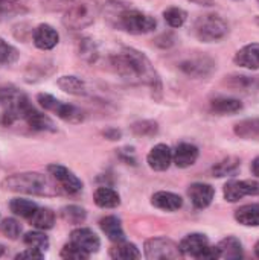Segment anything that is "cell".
Wrapping results in <instances>:
<instances>
[{
    "label": "cell",
    "mask_w": 259,
    "mask_h": 260,
    "mask_svg": "<svg viewBox=\"0 0 259 260\" xmlns=\"http://www.w3.org/2000/svg\"><path fill=\"white\" fill-rule=\"evenodd\" d=\"M247 195H259V183L252 180H232L224 186V198L229 203H237Z\"/></svg>",
    "instance_id": "10"
},
{
    "label": "cell",
    "mask_w": 259,
    "mask_h": 260,
    "mask_svg": "<svg viewBox=\"0 0 259 260\" xmlns=\"http://www.w3.org/2000/svg\"><path fill=\"white\" fill-rule=\"evenodd\" d=\"M78 55L81 59H84L85 62H95L98 59V47L95 44V41L92 38H82L78 43Z\"/></svg>",
    "instance_id": "33"
},
{
    "label": "cell",
    "mask_w": 259,
    "mask_h": 260,
    "mask_svg": "<svg viewBox=\"0 0 259 260\" xmlns=\"http://www.w3.org/2000/svg\"><path fill=\"white\" fill-rule=\"evenodd\" d=\"M49 175L55 180L60 189L69 195H78L82 190V181L66 166L61 165H49L47 166Z\"/></svg>",
    "instance_id": "9"
},
{
    "label": "cell",
    "mask_w": 259,
    "mask_h": 260,
    "mask_svg": "<svg viewBox=\"0 0 259 260\" xmlns=\"http://www.w3.org/2000/svg\"><path fill=\"white\" fill-rule=\"evenodd\" d=\"M23 122L32 131H47V133H55L56 131V126H55L53 120L50 117H47L44 113H41L37 108H34V107L24 114Z\"/></svg>",
    "instance_id": "17"
},
{
    "label": "cell",
    "mask_w": 259,
    "mask_h": 260,
    "mask_svg": "<svg viewBox=\"0 0 259 260\" xmlns=\"http://www.w3.org/2000/svg\"><path fill=\"white\" fill-rule=\"evenodd\" d=\"M258 3H259V0H258Z\"/></svg>",
    "instance_id": "49"
},
{
    "label": "cell",
    "mask_w": 259,
    "mask_h": 260,
    "mask_svg": "<svg viewBox=\"0 0 259 260\" xmlns=\"http://www.w3.org/2000/svg\"><path fill=\"white\" fill-rule=\"evenodd\" d=\"M180 70L195 79L200 78H208L209 75L214 73L215 70V61L208 56H197V58H189L180 64Z\"/></svg>",
    "instance_id": "11"
},
{
    "label": "cell",
    "mask_w": 259,
    "mask_h": 260,
    "mask_svg": "<svg viewBox=\"0 0 259 260\" xmlns=\"http://www.w3.org/2000/svg\"><path fill=\"white\" fill-rule=\"evenodd\" d=\"M110 257L111 259H121V260H131V259H140L142 254L139 251V248L134 245V244H130V242H116L114 247L110 248L108 251Z\"/></svg>",
    "instance_id": "28"
},
{
    "label": "cell",
    "mask_w": 259,
    "mask_h": 260,
    "mask_svg": "<svg viewBox=\"0 0 259 260\" xmlns=\"http://www.w3.org/2000/svg\"><path fill=\"white\" fill-rule=\"evenodd\" d=\"M60 257L63 259H72V260H85L90 257V254L87 251H84L82 248H79L78 245H75L73 242H69L67 245L63 247Z\"/></svg>",
    "instance_id": "39"
},
{
    "label": "cell",
    "mask_w": 259,
    "mask_h": 260,
    "mask_svg": "<svg viewBox=\"0 0 259 260\" xmlns=\"http://www.w3.org/2000/svg\"><path fill=\"white\" fill-rule=\"evenodd\" d=\"M188 195L191 198V203L195 209H206L211 206L214 197H215V189L211 184L206 183H194L188 189Z\"/></svg>",
    "instance_id": "15"
},
{
    "label": "cell",
    "mask_w": 259,
    "mask_h": 260,
    "mask_svg": "<svg viewBox=\"0 0 259 260\" xmlns=\"http://www.w3.org/2000/svg\"><path fill=\"white\" fill-rule=\"evenodd\" d=\"M235 64L244 69L258 70L259 69V43H250L240 49L234 58Z\"/></svg>",
    "instance_id": "19"
},
{
    "label": "cell",
    "mask_w": 259,
    "mask_h": 260,
    "mask_svg": "<svg viewBox=\"0 0 259 260\" xmlns=\"http://www.w3.org/2000/svg\"><path fill=\"white\" fill-rule=\"evenodd\" d=\"M195 5H200V6H212L214 5V0H189Z\"/></svg>",
    "instance_id": "44"
},
{
    "label": "cell",
    "mask_w": 259,
    "mask_h": 260,
    "mask_svg": "<svg viewBox=\"0 0 259 260\" xmlns=\"http://www.w3.org/2000/svg\"><path fill=\"white\" fill-rule=\"evenodd\" d=\"M256 23H258V24H259V17H258V18H256Z\"/></svg>",
    "instance_id": "48"
},
{
    "label": "cell",
    "mask_w": 259,
    "mask_h": 260,
    "mask_svg": "<svg viewBox=\"0 0 259 260\" xmlns=\"http://www.w3.org/2000/svg\"><path fill=\"white\" fill-rule=\"evenodd\" d=\"M9 209H11V212H12L14 215L29 219V218L35 213V210L38 209V206H37L34 201H29V200L14 198V200H11V203H9Z\"/></svg>",
    "instance_id": "32"
},
{
    "label": "cell",
    "mask_w": 259,
    "mask_h": 260,
    "mask_svg": "<svg viewBox=\"0 0 259 260\" xmlns=\"http://www.w3.org/2000/svg\"><path fill=\"white\" fill-rule=\"evenodd\" d=\"M93 201L101 209H116L121 204V198L116 190L110 187H98L93 193Z\"/></svg>",
    "instance_id": "22"
},
{
    "label": "cell",
    "mask_w": 259,
    "mask_h": 260,
    "mask_svg": "<svg viewBox=\"0 0 259 260\" xmlns=\"http://www.w3.org/2000/svg\"><path fill=\"white\" fill-rule=\"evenodd\" d=\"M98 14V0H72L64 11L63 24L70 30H81L93 24Z\"/></svg>",
    "instance_id": "5"
},
{
    "label": "cell",
    "mask_w": 259,
    "mask_h": 260,
    "mask_svg": "<svg viewBox=\"0 0 259 260\" xmlns=\"http://www.w3.org/2000/svg\"><path fill=\"white\" fill-rule=\"evenodd\" d=\"M211 110L215 114H234L243 110V102L240 99L235 98H226V96H220L211 101Z\"/></svg>",
    "instance_id": "21"
},
{
    "label": "cell",
    "mask_w": 259,
    "mask_h": 260,
    "mask_svg": "<svg viewBox=\"0 0 259 260\" xmlns=\"http://www.w3.org/2000/svg\"><path fill=\"white\" fill-rule=\"evenodd\" d=\"M229 32L226 20L217 14L200 15L194 23V34L203 43H214L224 38Z\"/></svg>",
    "instance_id": "6"
},
{
    "label": "cell",
    "mask_w": 259,
    "mask_h": 260,
    "mask_svg": "<svg viewBox=\"0 0 259 260\" xmlns=\"http://www.w3.org/2000/svg\"><path fill=\"white\" fill-rule=\"evenodd\" d=\"M104 14L107 23L113 29L124 30L131 35L153 32L157 26L154 17L131 6V3L122 0H108L104 6Z\"/></svg>",
    "instance_id": "2"
},
{
    "label": "cell",
    "mask_w": 259,
    "mask_h": 260,
    "mask_svg": "<svg viewBox=\"0 0 259 260\" xmlns=\"http://www.w3.org/2000/svg\"><path fill=\"white\" fill-rule=\"evenodd\" d=\"M44 257V251H41V250H38V248H32V247H29L27 250H24V251H21V253H18L17 256H15V259H43Z\"/></svg>",
    "instance_id": "42"
},
{
    "label": "cell",
    "mask_w": 259,
    "mask_h": 260,
    "mask_svg": "<svg viewBox=\"0 0 259 260\" xmlns=\"http://www.w3.org/2000/svg\"><path fill=\"white\" fill-rule=\"evenodd\" d=\"M104 136H105L108 140H119V139H121V131L116 129V128H110V129H105V131H104Z\"/></svg>",
    "instance_id": "43"
},
{
    "label": "cell",
    "mask_w": 259,
    "mask_h": 260,
    "mask_svg": "<svg viewBox=\"0 0 259 260\" xmlns=\"http://www.w3.org/2000/svg\"><path fill=\"white\" fill-rule=\"evenodd\" d=\"M235 219L246 227H259V204H246L235 212Z\"/></svg>",
    "instance_id": "27"
},
{
    "label": "cell",
    "mask_w": 259,
    "mask_h": 260,
    "mask_svg": "<svg viewBox=\"0 0 259 260\" xmlns=\"http://www.w3.org/2000/svg\"><path fill=\"white\" fill-rule=\"evenodd\" d=\"M145 257L150 260H177L183 257L180 247L166 238L148 239L143 245Z\"/></svg>",
    "instance_id": "8"
},
{
    "label": "cell",
    "mask_w": 259,
    "mask_h": 260,
    "mask_svg": "<svg viewBox=\"0 0 259 260\" xmlns=\"http://www.w3.org/2000/svg\"><path fill=\"white\" fill-rule=\"evenodd\" d=\"M2 189L14 193L38 195V197H53L61 192L55 183H52L46 175L38 172H21L6 177L2 181Z\"/></svg>",
    "instance_id": "3"
},
{
    "label": "cell",
    "mask_w": 259,
    "mask_h": 260,
    "mask_svg": "<svg viewBox=\"0 0 259 260\" xmlns=\"http://www.w3.org/2000/svg\"><path fill=\"white\" fill-rule=\"evenodd\" d=\"M151 204L160 210L165 212H177L179 209H182L183 206V200L182 197L172 193V192H156L151 198Z\"/></svg>",
    "instance_id": "20"
},
{
    "label": "cell",
    "mask_w": 259,
    "mask_h": 260,
    "mask_svg": "<svg viewBox=\"0 0 259 260\" xmlns=\"http://www.w3.org/2000/svg\"><path fill=\"white\" fill-rule=\"evenodd\" d=\"M23 242L27 247L38 248L41 251H46L49 248V238L41 232H29V233H26L24 238H23Z\"/></svg>",
    "instance_id": "36"
},
{
    "label": "cell",
    "mask_w": 259,
    "mask_h": 260,
    "mask_svg": "<svg viewBox=\"0 0 259 260\" xmlns=\"http://www.w3.org/2000/svg\"><path fill=\"white\" fill-rule=\"evenodd\" d=\"M147 161H148V166L153 169V171H157V172H163L166 171L171 163H172V151L168 145L165 143H159L156 145L148 157H147Z\"/></svg>",
    "instance_id": "14"
},
{
    "label": "cell",
    "mask_w": 259,
    "mask_h": 260,
    "mask_svg": "<svg viewBox=\"0 0 259 260\" xmlns=\"http://www.w3.org/2000/svg\"><path fill=\"white\" fill-rule=\"evenodd\" d=\"M61 216L70 224H82L85 221V210L78 206H67L61 210Z\"/></svg>",
    "instance_id": "37"
},
{
    "label": "cell",
    "mask_w": 259,
    "mask_h": 260,
    "mask_svg": "<svg viewBox=\"0 0 259 260\" xmlns=\"http://www.w3.org/2000/svg\"><path fill=\"white\" fill-rule=\"evenodd\" d=\"M198 158V148L192 143H179L172 152V161L177 168L186 169L192 166Z\"/></svg>",
    "instance_id": "18"
},
{
    "label": "cell",
    "mask_w": 259,
    "mask_h": 260,
    "mask_svg": "<svg viewBox=\"0 0 259 260\" xmlns=\"http://www.w3.org/2000/svg\"><path fill=\"white\" fill-rule=\"evenodd\" d=\"M131 131L137 137H153L159 133V125L154 120H139L131 125Z\"/></svg>",
    "instance_id": "34"
},
{
    "label": "cell",
    "mask_w": 259,
    "mask_h": 260,
    "mask_svg": "<svg viewBox=\"0 0 259 260\" xmlns=\"http://www.w3.org/2000/svg\"><path fill=\"white\" fill-rule=\"evenodd\" d=\"M217 251H218V259H241L243 257L241 242L234 236L223 239L217 245Z\"/></svg>",
    "instance_id": "24"
},
{
    "label": "cell",
    "mask_w": 259,
    "mask_h": 260,
    "mask_svg": "<svg viewBox=\"0 0 259 260\" xmlns=\"http://www.w3.org/2000/svg\"><path fill=\"white\" fill-rule=\"evenodd\" d=\"M20 0H0V14L2 15H14L24 9L18 5Z\"/></svg>",
    "instance_id": "41"
},
{
    "label": "cell",
    "mask_w": 259,
    "mask_h": 260,
    "mask_svg": "<svg viewBox=\"0 0 259 260\" xmlns=\"http://www.w3.org/2000/svg\"><path fill=\"white\" fill-rule=\"evenodd\" d=\"M179 247H180L183 256L202 259V256L205 254V251L209 247V239L205 235L192 233V235H188L186 238H183Z\"/></svg>",
    "instance_id": "12"
},
{
    "label": "cell",
    "mask_w": 259,
    "mask_h": 260,
    "mask_svg": "<svg viewBox=\"0 0 259 260\" xmlns=\"http://www.w3.org/2000/svg\"><path fill=\"white\" fill-rule=\"evenodd\" d=\"M70 242H73L75 245H78L79 248H82L89 254L96 253L101 247V241H99L98 235L93 230L82 229V227L76 229L70 233Z\"/></svg>",
    "instance_id": "16"
},
{
    "label": "cell",
    "mask_w": 259,
    "mask_h": 260,
    "mask_svg": "<svg viewBox=\"0 0 259 260\" xmlns=\"http://www.w3.org/2000/svg\"><path fill=\"white\" fill-rule=\"evenodd\" d=\"M58 87L73 96H84L87 93L85 82L78 76H61L58 79Z\"/></svg>",
    "instance_id": "30"
},
{
    "label": "cell",
    "mask_w": 259,
    "mask_h": 260,
    "mask_svg": "<svg viewBox=\"0 0 259 260\" xmlns=\"http://www.w3.org/2000/svg\"><path fill=\"white\" fill-rule=\"evenodd\" d=\"M18 59V50L0 38V64H12Z\"/></svg>",
    "instance_id": "40"
},
{
    "label": "cell",
    "mask_w": 259,
    "mask_h": 260,
    "mask_svg": "<svg viewBox=\"0 0 259 260\" xmlns=\"http://www.w3.org/2000/svg\"><path fill=\"white\" fill-rule=\"evenodd\" d=\"M110 66L127 82L150 87L153 98L160 101L162 81L145 53L133 47H122L121 52L110 56Z\"/></svg>",
    "instance_id": "1"
},
{
    "label": "cell",
    "mask_w": 259,
    "mask_h": 260,
    "mask_svg": "<svg viewBox=\"0 0 259 260\" xmlns=\"http://www.w3.org/2000/svg\"><path fill=\"white\" fill-rule=\"evenodd\" d=\"M252 172H253V175H256L259 178V157H256L252 163Z\"/></svg>",
    "instance_id": "45"
},
{
    "label": "cell",
    "mask_w": 259,
    "mask_h": 260,
    "mask_svg": "<svg viewBox=\"0 0 259 260\" xmlns=\"http://www.w3.org/2000/svg\"><path fill=\"white\" fill-rule=\"evenodd\" d=\"M0 232H2V235H5L6 238L14 241V239H17L21 235V225H20V222L17 219L6 218L0 224Z\"/></svg>",
    "instance_id": "38"
},
{
    "label": "cell",
    "mask_w": 259,
    "mask_h": 260,
    "mask_svg": "<svg viewBox=\"0 0 259 260\" xmlns=\"http://www.w3.org/2000/svg\"><path fill=\"white\" fill-rule=\"evenodd\" d=\"M99 227L101 230L105 233V236L111 241V242H122L125 241V233L122 230L121 221L116 216H105L99 221Z\"/></svg>",
    "instance_id": "23"
},
{
    "label": "cell",
    "mask_w": 259,
    "mask_h": 260,
    "mask_svg": "<svg viewBox=\"0 0 259 260\" xmlns=\"http://www.w3.org/2000/svg\"><path fill=\"white\" fill-rule=\"evenodd\" d=\"M163 18L165 21L171 26V27H182L188 18V14L186 11H183L182 8H177V6H172V8H168L165 12H163Z\"/></svg>",
    "instance_id": "35"
},
{
    "label": "cell",
    "mask_w": 259,
    "mask_h": 260,
    "mask_svg": "<svg viewBox=\"0 0 259 260\" xmlns=\"http://www.w3.org/2000/svg\"><path fill=\"white\" fill-rule=\"evenodd\" d=\"M224 84L234 90L241 91H253L259 88V78L256 76H246V75H231L226 76Z\"/></svg>",
    "instance_id": "25"
},
{
    "label": "cell",
    "mask_w": 259,
    "mask_h": 260,
    "mask_svg": "<svg viewBox=\"0 0 259 260\" xmlns=\"http://www.w3.org/2000/svg\"><path fill=\"white\" fill-rule=\"evenodd\" d=\"M3 253H5V247L0 245V256H3Z\"/></svg>",
    "instance_id": "47"
},
{
    "label": "cell",
    "mask_w": 259,
    "mask_h": 260,
    "mask_svg": "<svg viewBox=\"0 0 259 260\" xmlns=\"http://www.w3.org/2000/svg\"><path fill=\"white\" fill-rule=\"evenodd\" d=\"M37 102L46 111H50V113L56 114L64 122H69V123H81L84 120V111L81 108H78V107H75L72 104H66V102L53 98L52 94L40 93L37 96Z\"/></svg>",
    "instance_id": "7"
},
{
    "label": "cell",
    "mask_w": 259,
    "mask_h": 260,
    "mask_svg": "<svg viewBox=\"0 0 259 260\" xmlns=\"http://www.w3.org/2000/svg\"><path fill=\"white\" fill-rule=\"evenodd\" d=\"M32 40H34V44L41 49V50H50L53 49L58 41H60V34L56 32L55 27H52L50 24H38L34 32H32Z\"/></svg>",
    "instance_id": "13"
},
{
    "label": "cell",
    "mask_w": 259,
    "mask_h": 260,
    "mask_svg": "<svg viewBox=\"0 0 259 260\" xmlns=\"http://www.w3.org/2000/svg\"><path fill=\"white\" fill-rule=\"evenodd\" d=\"M29 222L37 230H50L55 225V213L47 207H38L35 213L29 218Z\"/></svg>",
    "instance_id": "26"
},
{
    "label": "cell",
    "mask_w": 259,
    "mask_h": 260,
    "mask_svg": "<svg viewBox=\"0 0 259 260\" xmlns=\"http://www.w3.org/2000/svg\"><path fill=\"white\" fill-rule=\"evenodd\" d=\"M240 166H241L240 158H237V157H227V158L221 160L220 163H217L212 168V175L217 177V178L227 177V175H234L240 169Z\"/></svg>",
    "instance_id": "31"
},
{
    "label": "cell",
    "mask_w": 259,
    "mask_h": 260,
    "mask_svg": "<svg viewBox=\"0 0 259 260\" xmlns=\"http://www.w3.org/2000/svg\"><path fill=\"white\" fill-rule=\"evenodd\" d=\"M255 254H256V257H259V241L256 242V245H255Z\"/></svg>",
    "instance_id": "46"
},
{
    "label": "cell",
    "mask_w": 259,
    "mask_h": 260,
    "mask_svg": "<svg viewBox=\"0 0 259 260\" xmlns=\"http://www.w3.org/2000/svg\"><path fill=\"white\" fill-rule=\"evenodd\" d=\"M235 134L240 139L244 140H258L259 139V119L252 117V119H244L241 122H238L234 126Z\"/></svg>",
    "instance_id": "29"
},
{
    "label": "cell",
    "mask_w": 259,
    "mask_h": 260,
    "mask_svg": "<svg viewBox=\"0 0 259 260\" xmlns=\"http://www.w3.org/2000/svg\"><path fill=\"white\" fill-rule=\"evenodd\" d=\"M0 105L3 108L2 123L5 126H11L15 122L23 120L24 114L34 107L21 90L9 84L0 85Z\"/></svg>",
    "instance_id": "4"
}]
</instances>
